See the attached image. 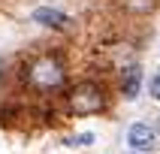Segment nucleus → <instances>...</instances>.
I'll return each instance as SVG.
<instances>
[{
  "instance_id": "f257e3e1",
  "label": "nucleus",
  "mask_w": 160,
  "mask_h": 154,
  "mask_svg": "<svg viewBox=\"0 0 160 154\" xmlns=\"http://www.w3.org/2000/svg\"><path fill=\"white\" fill-rule=\"evenodd\" d=\"M24 79L39 91H52L63 82V67L54 57L42 54V57H33L30 63H24Z\"/></svg>"
},
{
  "instance_id": "f03ea898",
  "label": "nucleus",
  "mask_w": 160,
  "mask_h": 154,
  "mask_svg": "<svg viewBox=\"0 0 160 154\" xmlns=\"http://www.w3.org/2000/svg\"><path fill=\"white\" fill-rule=\"evenodd\" d=\"M70 109L76 115H94L103 109V88L94 82H82L70 91Z\"/></svg>"
},
{
  "instance_id": "7ed1b4c3",
  "label": "nucleus",
  "mask_w": 160,
  "mask_h": 154,
  "mask_svg": "<svg viewBox=\"0 0 160 154\" xmlns=\"http://www.w3.org/2000/svg\"><path fill=\"white\" fill-rule=\"evenodd\" d=\"M127 145L133 151H154L157 148V130L148 124H133L127 130Z\"/></svg>"
},
{
  "instance_id": "20e7f679",
  "label": "nucleus",
  "mask_w": 160,
  "mask_h": 154,
  "mask_svg": "<svg viewBox=\"0 0 160 154\" xmlns=\"http://www.w3.org/2000/svg\"><path fill=\"white\" fill-rule=\"evenodd\" d=\"M36 21V24H42V27H67L70 24V18L63 15L61 9H48V6H39L33 9V15H30Z\"/></svg>"
},
{
  "instance_id": "39448f33",
  "label": "nucleus",
  "mask_w": 160,
  "mask_h": 154,
  "mask_svg": "<svg viewBox=\"0 0 160 154\" xmlns=\"http://www.w3.org/2000/svg\"><path fill=\"white\" fill-rule=\"evenodd\" d=\"M139 85H142V70H139V67H130V70H124V79H121L124 100H133L136 94H139Z\"/></svg>"
},
{
  "instance_id": "423d86ee",
  "label": "nucleus",
  "mask_w": 160,
  "mask_h": 154,
  "mask_svg": "<svg viewBox=\"0 0 160 154\" xmlns=\"http://www.w3.org/2000/svg\"><path fill=\"white\" fill-rule=\"evenodd\" d=\"M148 88H151V97L154 100H160V70L151 76V82H148Z\"/></svg>"
}]
</instances>
